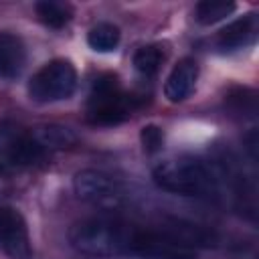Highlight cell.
<instances>
[{
	"mask_svg": "<svg viewBox=\"0 0 259 259\" xmlns=\"http://www.w3.org/2000/svg\"><path fill=\"white\" fill-rule=\"evenodd\" d=\"M134 225L121 219L95 217L85 219L69 231V243L75 251L89 257L130 255Z\"/></svg>",
	"mask_w": 259,
	"mask_h": 259,
	"instance_id": "obj_1",
	"label": "cell"
},
{
	"mask_svg": "<svg viewBox=\"0 0 259 259\" xmlns=\"http://www.w3.org/2000/svg\"><path fill=\"white\" fill-rule=\"evenodd\" d=\"M154 182L172 194L210 198L219 190V178L212 168L192 156H178L160 162L154 172Z\"/></svg>",
	"mask_w": 259,
	"mask_h": 259,
	"instance_id": "obj_2",
	"label": "cell"
},
{
	"mask_svg": "<svg viewBox=\"0 0 259 259\" xmlns=\"http://www.w3.org/2000/svg\"><path fill=\"white\" fill-rule=\"evenodd\" d=\"M132 111V99L121 91L119 81L113 73H103L93 81L87 119L95 125H115L121 123Z\"/></svg>",
	"mask_w": 259,
	"mask_h": 259,
	"instance_id": "obj_3",
	"label": "cell"
},
{
	"mask_svg": "<svg viewBox=\"0 0 259 259\" xmlns=\"http://www.w3.org/2000/svg\"><path fill=\"white\" fill-rule=\"evenodd\" d=\"M77 71L67 59H53L42 65L28 81V95L36 103H53L73 95Z\"/></svg>",
	"mask_w": 259,
	"mask_h": 259,
	"instance_id": "obj_4",
	"label": "cell"
},
{
	"mask_svg": "<svg viewBox=\"0 0 259 259\" xmlns=\"http://www.w3.org/2000/svg\"><path fill=\"white\" fill-rule=\"evenodd\" d=\"M73 188H75L77 198H81L83 202H89L93 206L107 208V210L121 206L123 196H125L121 184L113 176L101 170H91V168L75 174Z\"/></svg>",
	"mask_w": 259,
	"mask_h": 259,
	"instance_id": "obj_5",
	"label": "cell"
},
{
	"mask_svg": "<svg viewBox=\"0 0 259 259\" xmlns=\"http://www.w3.org/2000/svg\"><path fill=\"white\" fill-rule=\"evenodd\" d=\"M45 148L38 144L32 132H26L18 123L10 119L0 121V154L16 164V166H30L45 158Z\"/></svg>",
	"mask_w": 259,
	"mask_h": 259,
	"instance_id": "obj_6",
	"label": "cell"
},
{
	"mask_svg": "<svg viewBox=\"0 0 259 259\" xmlns=\"http://www.w3.org/2000/svg\"><path fill=\"white\" fill-rule=\"evenodd\" d=\"M0 251L10 259H28L30 241L26 223L18 210L0 206Z\"/></svg>",
	"mask_w": 259,
	"mask_h": 259,
	"instance_id": "obj_7",
	"label": "cell"
},
{
	"mask_svg": "<svg viewBox=\"0 0 259 259\" xmlns=\"http://www.w3.org/2000/svg\"><path fill=\"white\" fill-rule=\"evenodd\" d=\"M198 79V65L194 59H180L174 69L170 71L166 83H164V95L168 97V101L172 103H178V101H184L192 89H194V83Z\"/></svg>",
	"mask_w": 259,
	"mask_h": 259,
	"instance_id": "obj_8",
	"label": "cell"
},
{
	"mask_svg": "<svg viewBox=\"0 0 259 259\" xmlns=\"http://www.w3.org/2000/svg\"><path fill=\"white\" fill-rule=\"evenodd\" d=\"M26 63V47L14 32L0 30V79H14Z\"/></svg>",
	"mask_w": 259,
	"mask_h": 259,
	"instance_id": "obj_9",
	"label": "cell"
},
{
	"mask_svg": "<svg viewBox=\"0 0 259 259\" xmlns=\"http://www.w3.org/2000/svg\"><path fill=\"white\" fill-rule=\"evenodd\" d=\"M257 36V18L255 14H247L231 24H227L219 36H217V45L221 51H237L243 49L247 45H251Z\"/></svg>",
	"mask_w": 259,
	"mask_h": 259,
	"instance_id": "obj_10",
	"label": "cell"
},
{
	"mask_svg": "<svg viewBox=\"0 0 259 259\" xmlns=\"http://www.w3.org/2000/svg\"><path fill=\"white\" fill-rule=\"evenodd\" d=\"M237 4L229 0H202L194 6V20L202 26H210L214 22H221L223 18L231 16L235 12Z\"/></svg>",
	"mask_w": 259,
	"mask_h": 259,
	"instance_id": "obj_11",
	"label": "cell"
},
{
	"mask_svg": "<svg viewBox=\"0 0 259 259\" xmlns=\"http://www.w3.org/2000/svg\"><path fill=\"white\" fill-rule=\"evenodd\" d=\"M119 28L109 22H99L87 32V45L97 53H111L119 45Z\"/></svg>",
	"mask_w": 259,
	"mask_h": 259,
	"instance_id": "obj_12",
	"label": "cell"
},
{
	"mask_svg": "<svg viewBox=\"0 0 259 259\" xmlns=\"http://www.w3.org/2000/svg\"><path fill=\"white\" fill-rule=\"evenodd\" d=\"M32 134L45 150L47 148H69L77 140L75 134L69 127H63V125H40Z\"/></svg>",
	"mask_w": 259,
	"mask_h": 259,
	"instance_id": "obj_13",
	"label": "cell"
},
{
	"mask_svg": "<svg viewBox=\"0 0 259 259\" xmlns=\"http://www.w3.org/2000/svg\"><path fill=\"white\" fill-rule=\"evenodd\" d=\"M34 10H36V16L40 18V22L51 28H63L71 20V10L59 2H51V0L36 2Z\"/></svg>",
	"mask_w": 259,
	"mask_h": 259,
	"instance_id": "obj_14",
	"label": "cell"
},
{
	"mask_svg": "<svg viewBox=\"0 0 259 259\" xmlns=\"http://www.w3.org/2000/svg\"><path fill=\"white\" fill-rule=\"evenodd\" d=\"M162 61H164V53H162V49L158 45H146V47L138 49L136 55H134V67H136V71L142 73V75H146V77L154 75L160 69Z\"/></svg>",
	"mask_w": 259,
	"mask_h": 259,
	"instance_id": "obj_15",
	"label": "cell"
},
{
	"mask_svg": "<svg viewBox=\"0 0 259 259\" xmlns=\"http://www.w3.org/2000/svg\"><path fill=\"white\" fill-rule=\"evenodd\" d=\"M237 93H229L227 103L235 113L241 115H253L255 113V93L251 89H235Z\"/></svg>",
	"mask_w": 259,
	"mask_h": 259,
	"instance_id": "obj_16",
	"label": "cell"
},
{
	"mask_svg": "<svg viewBox=\"0 0 259 259\" xmlns=\"http://www.w3.org/2000/svg\"><path fill=\"white\" fill-rule=\"evenodd\" d=\"M140 142L146 154H156L158 150H162L164 144V132L158 125H144L140 132Z\"/></svg>",
	"mask_w": 259,
	"mask_h": 259,
	"instance_id": "obj_17",
	"label": "cell"
},
{
	"mask_svg": "<svg viewBox=\"0 0 259 259\" xmlns=\"http://www.w3.org/2000/svg\"><path fill=\"white\" fill-rule=\"evenodd\" d=\"M2 172H4V164L0 162V174H2Z\"/></svg>",
	"mask_w": 259,
	"mask_h": 259,
	"instance_id": "obj_18",
	"label": "cell"
}]
</instances>
